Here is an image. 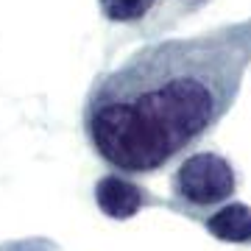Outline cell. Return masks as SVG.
Returning a JSON list of instances; mask_svg holds the SVG:
<instances>
[{"label":"cell","mask_w":251,"mask_h":251,"mask_svg":"<svg viewBox=\"0 0 251 251\" xmlns=\"http://www.w3.org/2000/svg\"><path fill=\"white\" fill-rule=\"evenodd\" d=\"M251 67V17L140 45L92 78L81 128L95 156L148 176L193 151L232 112Z\"/></svg>","instance_id":"obj_1"},{"label":"cell","mask_w":251,"mask_h":251,"mask_svg":"<svg viewBox=\"0 0 251 251\" xmlns=\"http://www.w3.org/2000/svg\"><path fill=\"white\" fill-rule=\"evenodd\" d=\"M237 193V173L232 162L218 151H196L179 162L171 176L173 209L181 215L204 221L209 209L232 201Z\"/></svg>","instance_id":"obj_2"},{"label":"cell","mask_w":251,"mask_h":251,"mask_svg":"<svg viewBox=\"0 0 251 251\" xmlns=\"http://www.w3.org/2000/svg\"><path fill=\"white\" fill-rule=\"evenodd\" d=\"M95 204L112 221H128V218L140 215L145 206L162 204V198H156L151 190H145L128 176L106 173L95 181Z\"/></svg>","instance_id":"obj_3"},{"label":"cell","mask_w":251,"mask_h":251,"mask_svg":"<svg viewBox=\"0 0 251 251\" xmlns=\"http://www.w3.org/2000/svg\"><path fill=\"white\" fill-rule=\"evenodd\" d=\"M98 9L106 23L115 25H145L148 31H165L179 23L173 0H98Z\"/></svg>","instance_id":"obj_4"},{"label":"cell","mask_w":251,"mask_h":251,"mask_svg":"<svg viewBox=\"0 0 251 251\" xmlns=\"http://www.w3.org/2000/svg\"><path fill=\"white\" fill-rule=\"evenodd\" d=\"M215 240L251 246V206L243 201H226L201 221Z\"/></svg>","instance_id":"obj_5"},{"label":"cell","mask_w":251,"mask_h":251,"mask_svg":"<svg viewBox=\"0 0 251 251\" xmlns=\"http://www.w3.org/2000/svg\"><path fill=\"white\" fill-rule=\"evenodd\" d=\"M0 251H53V243L45 240V237H28V240L6 243Z\"/></svg>","instance_id":"obj_6"},{"label":"cell","mask_w":251,"mask_h":251,"mask_svg":"<svg viewBox=\"0 0 251 251\" xmlns=\"http://www.w3.org/2000/svg\"><path fill=\"white\" fill-rule=\"evenodd\" d=\"M209 0H173V6L179 11V17H187V14H196L198 9H204Z\"/></svg>","instance_id":"obj_7"}]
</instances>
